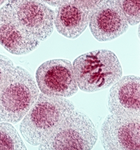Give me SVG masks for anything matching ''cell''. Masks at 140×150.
<instances>
[{"label":"cell","instance_id":"obj_2","mask_svg":"<svg viewBox=\"0 0 140 150\" xmlns=\"http://www.w3.org/2000/svg\"><path fill=\"white\" fill-rule=\"evenodd\" d=\"M73 67L78 87L87 93L107 89L123 75L119 59L109 50H97L84 54L74 61Z\"/></svg>","mask_w":140,"mask_h":150},{"label":"cell","instance_id":"obj_1","mask_svg":"<svg viewBox=\"0 0 140 150\" xmlns=\"http://www.w3.org/2000/svg\"><path fill=\"white\" fill-rule=\"evenodd\" d=\"M75 108L65 98L41 93L21 122V134L29 144L39 146Z\"/></svg>","mask_w":140,"mask_h":150},{"label":"cell","instance_id":"obj_6","mask_svg":"<svg viewBox=\"0 0 140 150\" xmlns=\"http://www.w3.org/2000/svg\"><path fill=\"white\" fill-rule=\"evenodd\" d=\"M35 79L39 91L47 96L67 98L78 91L73 65L68 60L54 59L43 63L36 70Z\"/></svg>","mask_w":140,"mask_h":150},{"label":"cell","instance_id":"obj_4","mask_svg":"<svg viewBox=\"0 0 140 150\" xmlns=\"http://www.w3.org/2000/svg\"><path fill=\"white\" fill-rule=\"evenodd\" d=\"M98 137L91 120L82 112L75 110L39 145L38 149L91 150Z\"/></svg>","mask_w":140,"mask_h":150},{"label":"cell","instance_id":"obj_14","mask_svg":"<svg viewBox=\"0 0 140 150\" xmlns=\"http://www.w3.org/2000/svg\"><path fill=\"white\" fill-rule=\"evenodd\" d=\"M15 67L10 59L0 54V88L4 84Z\"/></svg>","mask_w":140,"mask_h":150},{"label":"cell","instance_id":"obj_17","mask_svg":"<svg viewBox=\"0 0 140 150\" xmlns=\"http://www.w3.org/2000/svg\"><path fill=\"white\" fill-rule=\"evenodd\" d=\"M7 1L8 0H0V6Z\"/></svg>","mask_w":140,"mask_h":150},{"label":"cell","instance_id":"obj_13","mask_svg":"<svg viewBox=\"0 0 140 150\" xmlns=\"http://www.w3.org/2000/svg\"><path fill=\"white\" fill-rule=\"evenodd\" d=\"M129 25L140 23V0H116Z\"/></svg>","mask_w":140,"mask_h":150},{"label":"cell","instance_id":"obj_5","mask_svg":"<svg viewBox=\"0 0 140 150\" xmlns=\"http://www.w3.org/2000/svg\"><path fill=\"white\" fill-rule=\"evenodd\" d=\"M25 34L41 42L54 31L55 12L37 0H9L4 6Z\"/></svg>","mask_w":140,"mask_h":150},{"label":"cell","instance_id":"obj_8","mask_svg":"<svg viewBox=\"0 0 140 150\" xmlns=\"http://www.w3.org/2000/svg\"><path fill=\"white\" fill-rule=\"evenodd\" d=\"M93 37L100 42L111 41L126 33L129 24L116 0H107L89 15Z\"/></svg>","mask_w":140,"mask_h":150},{"label":"cell","instance_id":"obj_3","mask_svg":"<svg viewBox=\"0 0 140 150\" xmlns=\"http://www.w3.org/2000/svg\"><path fill=\"white\" fill-rule=\"evenodd\" d=\"M39 90L33 76L17 66L0 88V122H20L37 100Z\"/></svg>","mask_w":140,"mask_h":150},{"label":"cell","instance_id":"obj_7","mask_svg":"<svg viewBox=\"0 0 140 150\" xmlns=\"http://www.w3.org/2000/svg\"><path fill=\"white\" fill-rule=\"evenodd\" d=\"M100 140L108 150H140V117L109 114L101 125Z\"/></svg>","mask_w":140,"mask_h":150},{"label":"cell","instance_id":"obj_16","mask_svg":"<svg viewBox=\"0 0 140 150\" xmlns=\"http://www.w3.org/2000/svg\"><path fill=\"white\" fill-rule=\"evenodd\" d=\"M45 4L53 7H58L64 3L67 2L69 0H37Z\"/></svg>","mask_w":140,"mask_h":150},{"label":"cell","instance_id":"obj_15","mask_svg":"<svg viewBox=\"0 0 140 150\" xmlns=\"http://www.w3.org/2000/svg\"><path fill=\"white\" fill-rule=\"evenodd\" d=\"M76 5L89 15L93 11L104 4L107 0H70Z\"/></svg>","mask_w":140,"mask_h":150},{"label":"cell","instance_id":"obj_11","mask_svg":"<svg viewBox=\"0 0 140 150\" xmlns=\"http://www.w3.org/2000/svg\"><path fill=\"white\" fill-rule=\"evenodd\" d=\"M89 16L69 0L57 7L54 25L57 32L64 37L75 40L81 35L88 25Z\"/></svg>","mask_w":140,"mask_h":150},{"label":"cell","instance_id":"obj_10","mask_svg":"<svg viewBox=\"0 0 140 150\" xmlns=\"http://www.w3.org/2000/svg\"><path fill=\"white\" fill-rule=\"evenodd\" d=\"M40 44L22 31L4 6L0 8V45L6 50L23 55L37 49Z\"/></svg>","mask_w":140,"mask_h":150},{"label":"cell","instance_id":"obj_9","mask_svg":"<svg viewBox=\"0 0 140 150\" xmlns=\"http://www.w3.org/2000/svg\"><path fill=\"white\" fill-rule=\"evenodd\" d=\"M112 85L107 100L109 112L118 116L140 117L139 76H124Z\"/></svg>","mask_w":140,"mask_h":150},{"label":"cell","instance_id":"obj_12","mask_svg":"<svg viewBox=\"0 0 140 150\" xmlns=\"http://www.w3.org/2000/svg\"><path fill=\"white\" fill-rule=\"evenodd\" d=\"M15 128L9 122H0V150H27Z\"/></svg>","mask_w":140,"mask_h":150}]
</instances>
